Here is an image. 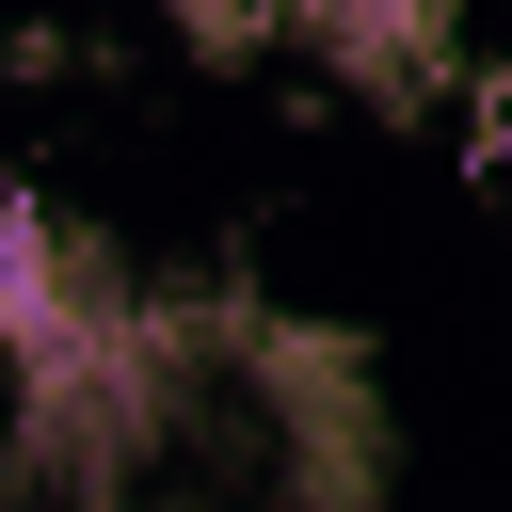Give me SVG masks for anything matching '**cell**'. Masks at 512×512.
<instances>
[{"label":"cell","instance_id":"obj_2","mask_svg":"<svg viewBox=\"0 0 512 512\" xmlns=\"http://www.w3.org/2000/svg\"><path fill=\"white\" fill-rule=\"evenodd\" d=\"M160 16H176L192 64H256V48H272V0H160Z\"/></svg>","mask_w":512,"mask_h":512},{"label":"cell","instance_id":"obj_3","mask_svg":"<svg viewBox=\"0 0 512 512\" xmlns=\"http://www.w3.org/2000/svg\"><path fill=\"white\" fill-rule=\"evenodd\" d=\"M480 160H496V192H512V80H480Z\"/></svg>","mask_w":512,"mask_h":512},{"label":"cell","instance_id":"obj_1","mask_svg":"<svg viewBox=\"0 0 512 512\" xmlns=\"http://www.w3.org/2000/svg\"><path fill=\"white\" fill-rule=\"evenodd\" d=\"M272 48H304L336 96H368V112H432L448 80H464V32H448V0H272Z\"/></svg>","mask_w":512,"mask_h":512}]
</instances>
